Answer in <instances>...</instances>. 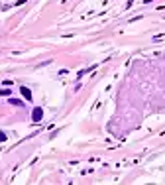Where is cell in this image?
Listing matches in <instances>:
<instances>
[{
  "label": "cell",
  "mask_w": 165,
  "mask_h": 185,
  "mask_svg": "<svg viewBox=\"0 0 165 185\" xmlns=\"http://www.w3.org/2000/svg\"><path fill=\"white\" fill-rule=\"evenodd\" d=\"M20 93L24 95V99H26V101H31V93H29V89H28V87H22V89H20Z\"/></svg>",
  "instance_id": "2"
},
{
  "label": "cell",
  "mask_w": 165,
  "mask_h": 185,
  "mask_svg": "<svg viewBox=\"0 0 165 185\" xmlns=\"http://www.w3.org/2000/svg\"><path fill=\"white\" fill-rule=\"evenodd\" d=\"M0 95H2V97H6V95H10V91H6V89H2V91H0Z\"/></svg>",
  "instance_id": "3"
},
{
  "label": "cell",
  "mask_w": 165,
  "mask_h": 185,
  "mask_svg": "<svg viewBox=\"0 0 165 185\" xmlns=\"http://www.w3.org/2000/svg\"><path fill=\"white\" fill-rule=\"evenodd\" d=\"M43 116V112H41V108H33V114H31V118H33V122H37L39 118Z\"/></svg>",
  "instance_id": "1"
}]
</instances>
